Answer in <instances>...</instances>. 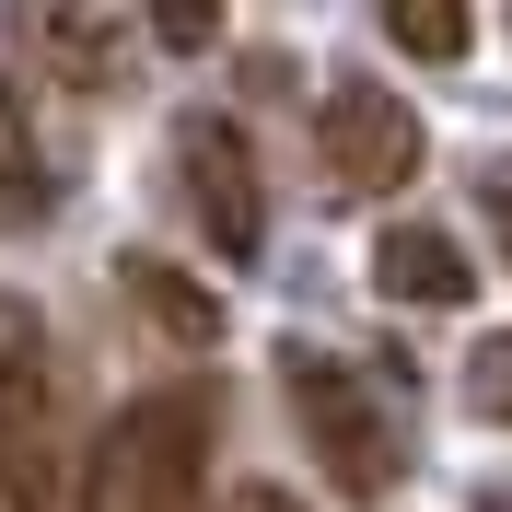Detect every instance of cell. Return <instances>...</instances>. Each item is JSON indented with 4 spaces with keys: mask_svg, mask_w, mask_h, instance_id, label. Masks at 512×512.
<instances>
[{
    "mask_svg": "<svg viewBox=\"0 0 512 512\" xmlns=\"http://www.w3.org/2000/svg\"><path fill=\"white\" fill-rule=\"evenodd\" d=\"M70 512H210V396L198 384L128 396L82 454V501Z\"/></svg>",
    "mask_w": 512,
    "mask_h": 512,
    "instance_id": "1",
    "label": "cell"
},
{
    "mask_svg": "<svg viewBox=\"0 0 512 512\" xmlns=\"http://www.w3.org/2000/svg\"><path fill=\"white\" fill-rule=\"evenodd\" d=\"M70 501V384L35 303L0 291V512H59Z\"/></svg>",
    "mask_w": 512,
    "mask_h": 512,
    "instance_id": "2",
    "label": "cell"
},
{
    "mask_svg": "<svg viewBox=\"0 0 512 512\" xmlns=\"http://www.w3.org/2000/svg\"><path fill=\"white\" fill-rule=\"evenodd\" d=\"M280 384H291V419L315 431L326 478L350 489V501H384V489H396L408 431H396V408L361 384V361H350V350H315V338H291V350H280Z\"/></svg>",
    "mask_w": 512,
    "mask_h": 512,
    "instance_id": "3",
    "label": "cell"
},
{
    "mask_svg": "<svg viewBox=\"0 0 512 512\" xmlns=\"http://www.w3.org/2000/svg\"><path fill=\"white\" fill-rule=\"evenodd\" d=\"M315 152H326V187L338 198H396L431 163V128H419L408 94H384V82H338L315 105Z\"/></svg>",
    "mask_w": 512,
    "mask_h": 512,
    "instance_id": "4",
    "label": "cell"
},
{
    "mask_svg": "<svg viewBox=\"0 0 512 512\" xmlns=\"http://www.w3.org/2000/svg\"><path fill=\"white\" fill-rule=\"evenodd\" d=\"M175 187H187L198 233L222 245V268H245L256 245H268V187H256V152H245V128L233 117H175Z\"/></svg>",
    "mask_w": 512,
    "mask_h": 512,
    "instance_id": "5",
    "label": "cell"
},
{
    "mask_svg": "<svg viewBox=\"0 0 512 512\" xmlns=\"http://www.w3.org/2000/svg\"><path fill=\"white\" fill-rule=\"evenodd\" d=\"M373 291L384 303H419V315H454V303H478V268H466V245L431 222H396L373 245Z\"/></svg>",
    "mask_w": 512,
    "mask_h": 512,
    "instance_id": "6",
    "label": "cell"
},
{
    "mask_svg": "<svg viewBox=\"0 0 512 512\" xmlns=\"http://www.w3.org/2000/svg\"><path fill=\"white\" fill-rule=\"evenodd\" d=\"M59 198V175H47V152H35V128H24V94L0 82V222H35Z\"/></svg>",
    "mask_w": 512,
    "mask_h": 512,
    "instance_id": "7",
    "label": "cell"
},
{
    "mask_svg": "<svg viewBox=\"0 0 512 512\" xmlns=\"http://www.w3.org/2000/svg\"><path fill=\"white\" fill-rule=\"evenodd\" d=\"M35 47H59L82 82H117V59H128V12H47V24H35Z\"/></svg>",
    "mask_w": 512,
    "mask_h": 512,
    "instance_id": "8",
    "label": "cell"
},
{
    "mask_svg": "<svg viewBox=\"0 0 512 512\" xmlns=\"http://www.w3.org/2000/svg\"><path fill=\"white\" fill-rule=\"evenodd\" d=\"M384 35H396V47H408V59H466V47H478V12H454V0H396V12H384Z\"/></svg>",
    "mask_w": 512,
    "mask_h": 512,
    "instance_id": "9",
    "label": "cell"
},
{
    "mask_svg": "<svg viewBox=\"0 0 512 512\" xmlns=\"http://www.w3.org/2000/svg\"><path fill=\"white\" fill-rule=\"evenodd\" d=\"M128 291H140V303H152L163 326H175V338H210V303H198V291H175V268H163V256H128Z\"/></svg>",
    "mask_w": 512,
    "mask_h": 512,
    "instance_id": "10",
    "label": "cell"
},
{
    "mask_svg": "<svg viewBox=\"0 0 512 512\" xmlns=\"http://www.w3.org/2000/svg\"><path fill=\"white\" fill-rule=\"evenodd\" d=\"M466 408L501 419L512 431V338H489V350H466Z\"/></svg>",
    "mask_w": 512,
    "mask_h": 512,
    "instance_id": "11",
    "label": "cell"
},
{
    "mask_svg": "<svg viewBox=\"0 0 512 512\" xmlns=\"http://www.w3.org/2000/svg\"><path fill=\"white\" fill-rule=\"evenodd\" d=\"M478 210H489V233H501V268H512V163H489V175H478Z\"/></svg>",
    "mask_w": 512,
    "mask_h": 512,
    "instance_id": "12",
    "label": "cell"
},
{
    "mask_svg": "<svg viewBox=\"0 0 512 512\" xmlns=\"http://www.w3.org/2000/svg\"><path fill=\"white\" fill-rule=\"evenodd\" d=\"M152 35H163V47H210L222 24H210V12H152Z\"/></svg>",
    "mask_w": 512,
    "mask_h": 512,
    "instance_id": "13",
    "label": "cell"
},
{
    "mask_svg": "<svg viewBox=\"0 0 512 512\" xmlns=\"http://www.w3.org/2000/svg\"><path fill=\"white\" fill-rule=\"evenodd\" d=\"M222 512H303V501H291V489H233Z\"/></svg>",
    "mask_w": 512,
    "mask_h": 512,
    "instance_id": "14",
    "label": "cell"
},
{
    "mask_svg": "<svg viewBox=\"0 0 512 512\" xmlns=\"http://www.w3.org/2000/svg\"><path fill=\"white\" fill-rule=\"evenodd\" d=\"M478 512H512V489H489V501H478Z\"/></svg>",
    "mask_w": 512,
    "mask_h": 512,
    "instance_id": "15",
    "label": "cell"
}]
</instances>
